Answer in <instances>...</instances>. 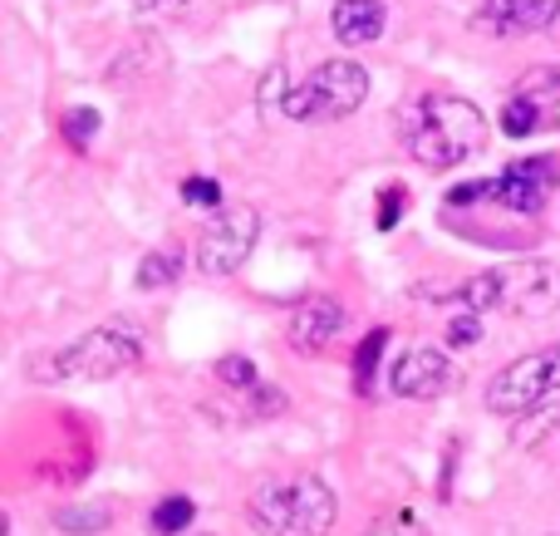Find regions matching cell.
I'll list each match as a JSON object with an SVG mask.
<instances>
[{
	"instance_id": "obj_1",
	"label": "cell",
	"mask_w": 560,
	"mask_h": 536,
	"mask_svg": "<svg viewBox=\"0 0 560 536\" xmlns=\"http://www.w3.org/2000/svg\"><path fill=\"white\" fill-rule=\"evenodd\" d=\"M398 128H404V143L413 153V163L428 167V173H447V167L487 153V143H492L487 114L463 94H423L418 104L404 108Z\"/></svg>"
},
{
	"instance_id": "obj_2",
	"label": "cell",
	"mask_w": 560,
	"mask_h": 536,
	"mask_svg": "<svg viewBox=\"0 0 560 536\" xmlns=\"http://www.w3.org/2000/svg\"><path fill=\"white\" fill-rule=\"evenodd\" d=\"M438 301H457L467 311L487 315H516V321H541V315L560 311V266L556 261H506L492 271H477L457 291H438Z\"/></svg>"
},
{
	"instance_id": "obj_3",
	"label": "cell",
	"mask_w": 560,
	"mask_h": 536,
	"mask_svg": "<svg viewBox=\"0 0 560 536\" xmlns=\"http://www.w3.org/2000/svg\"><path fill=\"white\" fill-rule=\"evenodd\" d=\"M246 522L256 536H329L339 522V498L319 473H290L246 498Z\"/></svg>"
},
{
	"instance_id": "obj_4",
	"label": "cell",
	"mask_w": 560,
	"mask_h": 536,
	"mask_svg": "<svg viewBox=\"0 0 560 536\" xmlns=\"http://www.w3.org/2000/svg\"><path fill=\"white\" fill-rule=\"evenodd\" d=\"M143 354H148V345H143V335H138L133 325H94V330H84L79 340L49 350L30 374L45 380V384H55V380L108 384V380L133 374L138 364H143Z\"/></svg>"
},
{
	"instance_id": "obj_5",
	"label": "cell",
	"mask_w": 560,
	"mask_h": 536,
	"mask_svg": "<svg viewBox=\"0 0 560 536\" xmlns=\"http://www.w3.org/2000/svg\"><path fill=\"white\" fill-rule=\"evenodd\" d=\"M369 98V69L359 59H325L310 69V79L285 89L280 114L295 124H335V118L359 114Z\"/></svg>"
},
{
	"instance_id": "obj_6",
	"label": "cell",
	"mask_w": 560,
	"mask_h": 536,
	"mask_svg": "<svg viewBox=\"0 0 560 536\" xmlns=\"http://www.w3.org/2000/svg\"><path fill=\"white\" fill-rule=\"evenodd\" d=\"M551 394H560V340L541 345V350L516 354V360H506L502 370L487 380L482 404H487V413H497V419L512 423L516 413L546 404Z\"/></svg>"
},
{
	"instance_id": "obj_7",
	"label": "cell",
	"mask_w": 560,
	"mask_h": 536,
	"mask_svg": "<svg viewBox=\"0 0 560 536\" xmlns=\"http://www.w3.org/2000/svg\"><path fill=\"white\" fill-rule=\"evenodd\" d=\"M256 236H261V212L252 202H222L202 226H197V271L207 276H236L256 252Z\"/></svg>"
},
{
	"instance_id": "obj_8",
	"label": "cell",
	"mask_w": 560,
	"mask_h": 536,
	"mask_svg": "<svg viewBox=\"0 0 560 536\" xmlns=\"http://www.w3.org/2000/svg\"><path fill=\"white\" fill-rule=\"evenodd\" d=\"M556 193H560V153L516 158L506 173L492 177V202L516 217H541Z\"/></svg>"
},
{
	"instance_id": "obj_9",
	"label": "cell",
	"mask_w": 560,
	"mask_h": 536,
	"mask_svg": "<svg viewBox=\"0 0 560 536\" xmlns=\"http://www.w3.org/2000/svg\"><path fill=\"white\" fill-rule=\"evenodd\" d=\"M453 384V360H447V345H408L398 360H388V394L408 404H428L438 394H447Z\"/></svg>"
},
{
	"instance_id": "obj_10",
	"label": "cell",
	"mask_w": 560,
	"mask_h": 536,
	"mask_svg": "<svg viewBox=\"0 0 560 536\" xmlns=\"http://www.w3.org/2000/svg\"><path fill=\"white\" fill-rule=\"evenodd\" d=\"M345 330V305L335 295H310L290 311V325H285V345L295 354H325L335 345V335Z\"/></svg>"
},
{
	"instance_id": "obj_11",
	"label": "cell",
	"mask_w": 560,
	"mask_h": 536,
	"mask_svg": "<svg viewBox=\"0 0 560 536\" xmlns=\"http://www.w3.org/2000/svg\"><path fill=\"white\" fill-rule=\"evenodd\" d=\"M560 20V0H482L477 25L492 35H541Z\"/></svg>"
},
{
	"instance_id": "obj_12",
	"label": "cell",
	"mask_w": 560,
	"mask_h": 536,
	"mask_svg": "<svg viewBox=\"0 0 560 536\" xmlns=\"http://www.w3.org/2000/svg\"><path fill=\"white\" fill-rule=\"evenodd\" d=\"M512 443L541 463H560V404H536V409L512 419Z\"/></svg>"
},
{
	"instance_id": "obj_13",
	"label": "cell",
	"mask_w": 560,
	"mask_h": 536,
	"mask_svg": "<svg viewBox=\"0 0 560 536\" xmlns=\"http://www.w3.org/2000/svg\"><path fill=\"white\" fill-rule=\"evenodd\" d=\"M388 25V10L378 0H335L329 10V30H335L339 45H374Z\"/></svg>"
},
{
	"instance_id": "obj_14",
	"label": "cell",
	"mask_w": 560,
	"mask_h": 536,
	"mask_svg": "<svg viewBox=\"0 0 560 536\" xmlns=\"http://www.w3.org/2000/svg\"><path fill=\"white\" fill-rule=\"evenodd\" d=\"M183 271H187V252H183V242H163L158 252H148L143 261H138V276H133V286L138 291H167V286H177L183 281Z\"/></svg>"
},
{
	"instance_id": "obj_15",
	"label": "cell",
	"mask_w": 560,
	"mask_h": 536,
	"mask_svg": "<svg viewBox=\"0 0 560 536\" xmlns=\"http://www.w3.org/2000/svg\"><path fill=\"white\" fill-rule=\"evenodd\" d=\"M388 345H394V330H388V325H374V330H369L364 340L354 345V360H349V384H354L359 399H369V394H374L378 364H384Z\"/></svg>"
},
{
	"instance_id": "obj_16",
	"label": "cell",
	"mask_w": 560,
	"mask_h": 536,
	"mask_svg": "<svg viewBox=\"0 0 560 536\" xmlns=\"http://www.w3.org/2000/svg\"><path fill=\"white\" fill-rule=\"evenodd\" d=\"M118 522L114 502H79V508H59L55 512V527L69 536H104Z\"/></svg>"
},
{
	"instance_id": "obj_17",
	"label": "cell",
	"mask_w": 560,
	"mask_h": 536,
	"mask_svg": "<svg viewBox=\"0 0 560 536\" xmlns=\"http://www.w3.org/2000/svg\"><path fill=\"white\" fill-rule=\"evenodd\" d=\"M512 94L532 98V104H541L546 114H556L560 108V65H532L522 79H516Z\"/></svg>"
},
{
	"instance_id": "obj_18",
	"label": "cell",
	"mask_w": 560,
	"mask_h": 536,
	"mask_svg": "<svg viewBox=\"0 0 560 536\" xmlns=\"http://www.w3.org/2000/svg\"><path fill=\"white\" fill-rule=\"evenodd\" d=\"M212 374H217V384H222L226 394H236V399H246V394L261 384V370H256L252 354H222V360L212 364Z\"/></svg>"
},
{
	"instance_id": "obj_19",
	"label": "cell",
	"mask_w": 560,
	"mask_h": 536,
	"mask_svg": "<svg viewBox=\"0 0 560 536\" xmlns=\"http://www.w3.org/2000/svg\"><path fill=\"white\" fill-rule=\"evenodd\" d=\"M546 108L541 104H532V98H522V94H512L502 104V133L506 138H532V133H541L546 128Z\"/></svg>"
},
{
	"instance_id": "obj_20",
	"label": "cell",
	"mask_w": 560,
	"mask_h": 536,
	"mask_svg": "<svg viewBox=\"0 0 560 536\" xmlns=\"http://www.w3.org/2000/svg\"><path fill=\"white\" fill-rule=\"evenodd\" d=\"M408 207H413V193H408L404 183H384L374 193V232H398Z\"/></svg>"
},
{
	"instance_id": "obj_21",
	"label": "cell",
	"mask_w": 560,
	"mask_h": 536,
	"mask_svg": "<svg viewBox=\"0 0 560 536\" xmlns=\"http://www.w3.org/2000/svg\"><path fill=\"white\" fill-rule=\"evenodd\" d=\"M148 522H153V532H158V536H183V532L197 522V502H192V498H183V492H173V498L158 502L153 517H148Z\"/></svg>"
},
{
	"instance_id": "obj_22",
	"label": "cell",
	"mask_w": 560,
	"mask_h": 536,
	"mask_svg": "<svg viewBox=\"0 0 560 536\" xmlns=\"http://www.w3.org/2000/svg\"><path fill=\"white\" fill-rule=\"evenodd\" d=\"M98 124H104V118H98V108H69L65 118H59V133H65V143L74 148V153H89V143H94V133H98Z\"/></svg>"
},
{
	"instance_id": "obj_23",
	"label": "cell",
	"mask_w": 560,
	"mask_h": 536,
	"mask_svg": "<svg viewBox=\"0 0 560 536\" xmlns=\"http://www.w3.org/2000/svg\"><path fill=\"white\" fill-rule=\"evenodd\" d=\"M477 340H482V315L467 311V305L447 315V330H443V345H447V350H472Z\"/></svg>"
},
{
	"instance_id": "obj_24",
	"label": "cell",
	"mask_w": 560,
	"mask_h": 536,
	"mask_svg": "<svg viewBox=\"0 0 560 536\" xmlns=\"http://www.w3.org/2000/svg\"><path fill=\"white\" fill-rule=\"evenodd\" d=\"M364 536H433V527H428V522L418 517V512L398 508V512H388V517H378Z\"/></svg>"
},
{
	"instance_id": "obj_25",
	"label": "cell",
	"mask_w": 560,
	"mask_h": 536,
	"mask_svg": "<svg viewBox=\"0 0 560 536\" xmlns=\"http://www.w3.org/2000/svg\"><path fill=\"white\" fill-rule=\"evenodd\" d=\"M177 193H183L187 207H207V212H217V207L226 202V193H222V183H217V177H183V187H177Z\"/></svg>"
},
{
	"instance_id": "obj_26",
	"label": "cell",
	"mask_w": 560,
	"mask_h": 536,
	"mask_svg": "<svg viewBox=\"0 0 560 536\" xmlns=\"http://www.w3.org/2000/svg\"><path fill=\"white\" fill-rule=\"evenodd\" d=\"M492 202V177H477V183H457L447 193V207H482Z\"/></svg>"
},
{
	"instance_id": "obj_27",
	"label": "cell",
	"mask_w": 560,
	"mask_h": 536,
	"mask_svg": "<svg viewBox=\"0 0 560 536\" xmlns=\"http://www.w3.org/2000/svg\"><path fill=\"white\" fill-rule=\"evenodd\" d=\"M133 5H138V10H177L183 0H133Z\"/></svg>"
}]
</instances>
